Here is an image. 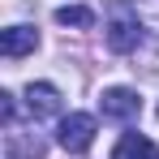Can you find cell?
<instances>
[{
	"label": "cell",
	"mask_w": 159,
	"mask_h": 159,
	"mask_svg": "<svg viewBox=\"0 0 159 159\" xmlns=\"http://www.w3.org/2000/svg\"><path fill=\"white\" fill-rule=\"evenodd\" d=\"M95 129H99V125H95L90 112H69V116H60V125H56V146L69 151V155H82V151H90Z\"/></svg>",
	"instance_id": "obj_2"
},
{
	"label": "cell",
	"mask_w": 159,
	"mask_h": 159,
	"mask_svg": "<svg viewBox=\"0 0 159 159\" xmlns=\"http://www.w3.org/2000/svg\"><path fill=\"white\" fill-rule=\"evenodd\" d=\"M56 22L60 26H73V30H90L95 26V9L90 4H60L56 9Z\"/></svg>",
	"instance_id": "obj_7"
},
{
	"label": "cell",
	"mask_w": 159,
	"mask_h": 159,
	"mask_svg": "<svg viewBox=\"0 0 159 159\" xmlns=\"http://www.w3.org/2000/svg\"><path fill=\"white\" fill-rule=\"evenodd\" d=\"M34 48H39V30L34 26H9V30H0V52L9 56V60L30 56Z\"/></svg>",
	"instance_id": "obj_5"
},
{
	"label": "cell",
	"mask_w": 159,
	"mask_h": 159,
	"mask_svg": "<svg viewBox=\"0 0 159 159\" xmlns=\"http://www.w3.org/2000/svg\"><path fill=\"white\" fill-rule=\"evenodd\" d=\"M107 48L116 56H129V52H138L142 48V17L133 13L129 4H116L112 13H107Z\"/></svg>",
	"instance_id": "obj_1"
},
{
	"label": "cell",
	"mask_w": 159,
	"mask_h": 159,
	"mask_svg": "<svg viewBox=\"0 0 159 159\" xmlns=\"http://www.w3.org/2000/svg\"><path fill=\"white\" fill-rule=\"evenodd\" d=\"M13 116H17V99L9 90H0V120H4V129H13Z\"/></svg>",
	"instance_id": "obj_8"
},
{
	"label": "cell",
	"mask_w": 159,
	"mask_h": 159,
	"mask_svg": "<svg viewBox=\"0 0 159 159\" xmlns=\"http://www.w3.org/2000/svg\"><path fill=\"white\" fill-rule=\"evenodd\" d=\"M99 112H103V120H133L142 112V99L129 86H107L99 95Z\"/></svg>",
	"instance_id": "obj_3"
},
{
	"label": "cell",
	"mask_w": 159,
	"mask_h": 159,
	"mask_svg": "<svg viewBox=\"0 0 159 159\" xmlns=\"http://www.w3.org/2000/svg\"><path fill=\"white\" fill-rule=\"evenodd\" d=\"M22 99H26V112L34 120L60 116V107H65V99H60V90H56L52 82H30L26 90H22Z\"/></svg>",
	"instance_id": "obj_4"
},
{
	"label": "cell",
	"mask_w": 159,
	"mask_h": 159,
	"mask_svg": "<svg viewBox=\"0 0 159 159\" xmlns=\"http://www.w3.org/2000/svg\"><path fill=\"white\" fill-rule=\"evenodd\" d=\"M112 159H159V146L146 133H120V142L112 146Z\"/></svg>",
	"instance_id": "obj_6"
}]
</instances>
